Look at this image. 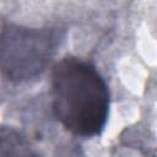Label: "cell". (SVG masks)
Masks as SVG:
<instances>
[{"label":"cell","instance_id":"obj_1","mask_svg":"<svg viewBox=\"0 0 157 157\" xmlns=\"http://www.w3.org/2000/svg\"><path fill=\"white\" fill-rule=\"evenodd\" d=\"M52 107L56 120L81 137L99 135L109 114V90L93 64L66 56L52 72Z\"/></svg>","mask_w":157,"mask_h":157},{"label":"cell","instance_id":"obj_2","mask_svg":"<svg viewBox=\"0 0 157 157\" xmlns=\"http://www.w3.org/2000/svg\"><path fill=\"white\" fill-rule=\"evenodd\" d=\"M63 39L58 27H27L6 23L0 31V74L23 83L40 76Z\"/></svg>","mask_w":157,"mask_h":157},{"label":"cell","instance_id":"obj_3","mask_svg":"<svg viewBox=\"0 0 157 157\" xmlns=\"http://www.w3.org/2000/svg\"><path fill=\"white\" fill-rule=\"evenodd\" d=\"M0 157H38L28 139L11 126H0Z\"/></svg>","mask_w":157,"mask_h":157},{"label":"cell","instance_id":"obj_4","mask_svg":"<svg viewBox=\"0 0 157 157\" xmlns=\"http://www.w3.org/2000/svg\"><path fill=\"white\" fill-rule=\"evenodd\" d=\"M140 135L141 132L137 134L139 137L136 139L135 134H129V137L115 147L112 157H156L153 137L142 141Z\"/></svg>","mask_w":157,"mask_h":157}]
</instances>
